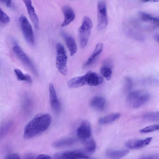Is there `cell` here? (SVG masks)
Segmentation results:
<instances>
[{
	"label": "cell",
	"instance_id": "cell-21",
	"mask_svg": "<svg viewBox=\"0 0 159 159\" xmlns=\"http://www.w3.org/2000/svg\"><path fill=\"white\" fill-rule=\"evenodd\" d=\"M120 116V114L119 113H112L100 118L98 122L101 125L109 124L118 119Z\"/></svg>",
	"mask_w": 159,
	"mask_h": 159
},
{
	"label": "cell",
	"instance_id": "cell-2",
	"mask_svg": "<svg viewBox=\"0 0 159 159\" xmlns=\"http://www.w3.org/2000/svg\"><path fill=\"white\" fill-rule=\"evenodd\" d=\"M57 56L56 65L60 73L66 75L67 73V56L64 46L59 43L56 46Z\"/></svg>",
	"mask_w": 159,
	"mask_h": 159
},
{
	"label": "cell",
	"instance_id": "cell-25",
	"mask_svg": "<svg viewBox=\"0 0 159 159\" xmlns=\"http://www.w3.org/2000/svg\"><path fill=\"white\" fill-rule=\"evenodd\" d=\"M86 151L89 153H93L96 148V143L94 140L90 138L84 143Z\"/></svg>",
	"mask_w": 159,
	"mask_h": 159
},
{
	"label": "cell",
	"instance_id": "cell-14",
	"mask_svg": "<svg viewBox=\"0 0 159 159\" xmlns=\"http://www.w3.org/2000/svg\"><path fill=\"white\" fill-rule=\"evenodd\" d=\"M62 11L64 16V19L61 26L65 27L73 21L75 18V14L72 9L68 5L63 6Z\"/></svg>",
	"mask_w": 159,
	"mask_h": 159
},
{
	"label": "cell",
	"instance_id": "cell-11",
	"mask_svg": "<svg viewBox=\"0 0 159 159\" xmlns=\"http://www.w3.org/2000/svg\"><path fill=\"white\" fill-rule=\"evenodd\" d=\"M49 98L51 107L56 112H59L60 105L58 100L55 89L53 84H50L49 86Z\"/></svg>",
	"mask_w": 159,
	"mask_h": 159
},
{
	"label": "cell",
	"instance_id": "cell-35",
	"mask_svg": "<svg viewBox=\"0 0 159 159\" xmlns=\"http://www.w3.org/2000/svg\"><path fill=\"white\" fill-rule=\"evenodd\" d=\"M154 38L156 41L158 42H159V35L158 34H156L155 35Z\"/></svg>",
	"mask_w": 159,
	"mask_h": 159
},
{
	"label": "cell",
	"instance_id": "cell-29",
	"mask_svg": "<svg viewBox=\"0 0 159 159\" xmlns=\"http://www.w3.org/2000/svg\"><path fill=\"white\" fill-rule=\"evenodd\" d=\"M20 156L16 153H12L7 155L5 158V159H20Z\"/></svg>",
	"mask_w": 159,
	"mask_h": 159
},
{
	"label": "cell",
	"instance_id": "cell-3",
	"mask_svg": "<svg viewBox=\"0 0 159 159\" xmlns=\"http://www.w3.org/2000/svg\"><path fill=\"white\" fill-rule=\"evenodd\" d=\"M150 98L149 94L146 91L136 90L130 93L127 97V101L134 108H139L148 102Z\"/></svg>",
	"mask_w": 159,
	"mask_h": 159
},
{
	"label": "cell",
	"instance_id": "cell-27",
	"mask_svg": "<svg viewBox=\"0 0 159 159\" xmlns=\"http://www.w3.org/2000/svg\"><path fill=\"white\" fill-rule=\"evenodd\" d=\"M159 129V125H155L147 126L140 130V132L146 133L158 130Z\"/></svg>",
	"mask_w": 159,
	"mask_h": 159
},
{
	"label": "cell",
	"instance_id": "cell-33",
	"mask_svg": "<svg viewBox=\"0 0 159 159\" xmlns=\"http://www.w3.org/2000/svg\"><path fill=\"white\" fill-rule=\"evenodd\" d=\"M142 2H159V0H141Z\"/></svg>",
	"mask_w": 159,
	"mask_h": 159
},
{
	"label": "cell",
	"instance_id": "cell-7",
	"mask_svg": "<svg viewBox=\"0 0 159 159\" xmlns=\"http://www.w3.org/2000/svg\"><path fill=\"white\" fill-rule=\"evenodd\" d=\"M13 50L19 59L29 68L35 75H37L38 73L37 70L33 63L20 47L15 45L13 47Z\"/></svg>",
	"mask_w": 159,
	"mask_h": 159
},
{
	"label": "cell",
	"instance_id": "cell-6",
	"mask_svg": "<svg viewBox=\"0 0 159 159\" xmlns=\"http://www.w3.org/2000/svg\"><path fill=\"white\" fill-rule=\"evenodd\" d=\"M97 27L99 30H102L107 26L108 18L106 4L102 1L97 3Z\"/></svg>",
	"mask_w": 159,
	"mask_h": 159
},
{
	"label": "cell",
	"instance_id": "cell-26",
	"mask_svg": "<svg viewBox=\"0 0 159 159\" xmlns=\"http://www.w3.org/2000/svg\"><path fill=\"white\" fill-rule=\"evenodd\" d=\"M144 120L152 121H157L159 120V114L158 111L152 112L145 114L143 116Z\"/></svg>",
	"mask_w": 159,
	"mask_h": 159
},
{
	"label": "cell",
	"instance_id": "cell-30",
	"mask_svg": "<svg viewBox=\"0 0 159 159\" xmlns=\"http://www.w3.org/2000/svg\"><path fill=\"white\" fill-rule=\"evenodd\" d=\"M126 86L128 89L131 88L132 83L131 79L129 77H126L125 79Z\"/></svg>",
	"mask_w": 159,
	"mask_h": 159
},
{
	"label": "cell",
	"instance_id": "cell-28",
	"mask_svg": "<svg viewBox=\"0 0 159 159\" xmlns=\"http://www.w3.org/2000/svg\"><path fill=\"white\" fill-rule=\"evenodd\" d=\"M10 21V18L0 8V23L6 24Z\"/></svg>",
	"mask_w": 159,
	"mask_h": 159
},
{
	"label": "cell",
	"instance_id": "cell-12",
	"mask_svg": "<svg viewBox=\"0 0 159 159\" xmlns=\"http://www.w3.org/2000/svg\"><path fill=\"white\" fill-rule=\"evenodd\" d=\"M25 4L30 17L35 28L37 29L39 25V19L36 15L34 7L32 5L31 0H22Z\"/></svg>",
	"mask_w": 159,
	"mask_h": 159
},
{
	"label": "cell",
	"instance_id": "cell-36",
	"mask_svg": "<svg viewBox=\"0 0 159 159\" xmlns=\"http://www.w3.org/2000/svg\"><path fill=\"white\" fill-rule=\"evenodd\" d=\"M7 0H0V2L2 3H6L7 2Z\"/></svg>",
	"mask_w": 159,
	"mask_h": 159
},
{
	"label": "cell",
	"instance_id": "cell-22",
	"mask_svg": "<svg viewBox=\"0 0 159 159\" xmlns=\"http://www.w3.org/2000/svg\"><path fill=\"white\" fill-rule=\"evenodd\" d=\"M75 141V140L73 138H67L54 142L52 143V145L56 148L63 147L72 145Z\"/></svg>",
	"mask_w": 159,
	"mask_h": 159
},
{
	"label": "cell",
	"instance_id": "cell-1",
	"mask_svg": "<svg viewBox=\"0 0 159 159\" xmlns=\"http://www.w3.org/2000/svg\"><path fill=\"white\" fill-rule=\"evenodd\" d=\"M51 122L49 114L40 113L36 115L25 126L23 137L25 139H30L45 131Z\"/></svg>",
	"mask_w": 159,
	"mask_h": 159
},
{
	"label": "cell",
	"instance_id": "cell-34",
	"mask_svg": "<svg viewBox=\"0 0 159 159\" xmlns=\"http://www.w3.org/2000/svg\"><path fill=\"white\" fill-rule=\"evenodd\" d=\"M11 0H7L6 5L7 7H10L11 6Z\"/></svg>",
	"mask_w": 159,
	"mask_h": 159
},
{
	"label": "cell",
	"instance_id": "cell-16",
	"mask_svg": "<svg viewBox=\"0 0 159 159\" xmlns=\"http://www.w3.org/2000/svg\"><path fill=\"white\" fill-rule=\"evenodd\" d=\"M86 84V81L85 75L72 78L67 83L68 87L70 88H77Z\"/></svg>",
	"mask_w": 159,
	"mask_h": 159
},
{
	"label": "cell",
	"instance_id": "cell-10",
	"mask_svg": "<svg viewBox=\"0 0 159 159\" xmlns=\"http://www.w3.org/2000/svg\"><path fill=\"white\" fill-rule=\"evenodd\" d=\"M152 139L151 137L144 139H133L127 141L125 144L126 147L131 149L142 148L150 143Z\"/></svg>",
	"mask_w": 159,
	"mask_h": 159
},
{
	"label": "cell",
	"instance_id": "cell-32",
	"mask_svg": "<svg viewBox=\"0 0 159 159\" xmlns=\"http://www.w3.org/2000/svg\"><path fill=\"white\" fill-rule=\"evenodd\" d=\"M156 157V156H155V155H149V156H144L143 157H141V158L142 159H154L155 158V157Z\"/></svg>",
	"mask_w": 159,
	"mask_h": 159
},
{
	"label": "cell",
	"instance_id": "cell-19",
	"mask_svg": "<svg viewBox=\"0 0 159 159\" xmlns=\"http://www.w3.org/2000/svg\"><path fill=\"white\" fill-rule=\"evenodd\" d=\"M106 104V100L102 97L96 96L92 98L90 101V105L93 108L99 111L104 109Z\"/></svg>",
	"mask_w": 159,
	"mask_h": 159
},
{
	"label": "cell",
	"instance_id": "cell-18",
	"mask_svg": "<svg viewBox=\"0 0 159 159\" xmlns=\"http://www.w3.org/2000/svg\"><path fill=\"white\" fill-rule=\"evenodd\" d=\"M103 47L102 43H98L91 55L84 64V66H87L92 64L96 60L102 51Z\"/></svg>",
	"mask_w": 159,
	"mask_h": 159
},
{
	"label": "cell",
	"instance_id": "cell-15",
	"mask_svg": "<svg viewBox=\"0 0 159 159\" xmlns=\"http://www.w3.org/2000/svg\"><path fill=\"white\" fill-rule=\"evenodd\" d=\"M62 35L69 49L70 55L73 56L77 50V46L75 39L70 35L65 33L62 32Z\"/></svg>",
	"mask_w": 159,
	"mask_h": 159
},
{
	"label": "cell",
	"instance_id": "cell-20",
	"mask_svg": "<svg viewBox=\"0 0 159 159\" xmlns=\"http://www.w3.org/2000/svg\"><path fill=\"white\" fill-rule=\"evenodd\" d=\"M129 152L128 150L109 149L106 151V154L107 157L110 158L119 159L127 155Z\"/></svg>",
	"mask_w": 159,
	"mask_h": 159
},
{
	"label": "cell",
	"instance_id": "cell-8",
	"mask_svg": "<svg viewBox=\"0 0 159 159\" xmlns=\"http://www.w3.org/2000/svg\"><path fill=\"white\" fill-rule=\"evenodd\" d=\"M91 128L89 123L86 120L82 122L77 130L78 138L84 143L91 138Z\"/></svg>",
	"mask_w": 159,
	"mask_h": 159
},
{
	"label": "cell",
	"instance_id": "cell-17",
	"mask_svg": "<svg viewBox=\"0 0 159 159\" xmlns=\"http://www.w3.org/2000/svg\"><path fill=\"white\" fill-rule=\"evenodd\" d=\"M112 62L110 59L104 61L103 65L100 69V72L102 75L108 80H110L111 77Z\"/></svg>",
	"mask_w": 159,
	"mask_h": 159
},
{
	"label": "cell",
	"instance_id": "cell-24",
	"mask_svg": "<svg viewBox=\"0 0 159 159\" xmlns=\"http://www.w3.org/2000/svg\"><path fill=\"white\" fill-rule=\"evenodd\" d=\"M14 71L18 80L26 81L29 83L32 82L31 78L29 75L24 74L21 70L17 69H15Z\"/></svg>",
	"mask_w": 159,
	"mask_h": 159
},
{
	"label": "cell",
	"instance_id": "cell-9",
	"mask_svg": "<svg viewBox=\"0 0 159 159\" xmlns=\"http://www.w3.org/2000/svg\"><path fill=\"white\" fill-rule=\"evenodd\" d=\"M56 159H78L89 158L88 156L84 152L79 151H68L55 154Z\"/></svg>",
	"mask_w": 159,
	"mask_h": 159
},
{
	"label": "cell",
	"instance_id": "cell-31",
	"mask_svg": "<svg viewBox=\"0 0 159 159\" xmlns=\"http://www.w3.org/2000/svg\"><path fill=\"white\" fill-rule=\"evenodd\" d=\"M37 159H51V158L49 156L44 154H42L39 155L36 158Z\"/></svg>",
	"mask_w": 159,
	"mask_h": 159
},
{
	"label": "cell",
	"instance_id": "cell-23",
	"mask_svg": "<svg viewBox=\"0 0 159 159\" xmlns=\"http://www.w3.org/2000/svg\"><path fill=\"white\" fill-rule=\"evenodd\" d=\"M139 14L141 18L143 21L158 25V18L153 16L148 13L141 11L139 12Z\"/></svg>",
	"mask_w": 159,
	"mask_h": 159
},
{
	"label": "cell",
	"instance_id": "cell-5",
	"mask_svg": "<svg viewBox=\"0 0 159 159\" xmlns=\"http://www.w3.org/2000/svg\"><path fill=\"white\" fill-rule=\"evenodd\" d=\"M19 22L24 36L28 43L33 45L34 43V37L33 29L27 18L22 15Z\"/></svg>",
	"mask_w": 159,
	"mask_h": 159
},
{
	"label": "cell",
	"instance_id": "cell-4",
	"mask_svg": "<svg viewBox=\"0 0 159 159\" xmlns=\"http://www.w3.org/2000/svg\"><path fill=\"white\" fill-rule=\"evenodd\" d=\"M92 26L91 19L87 16L84 17L79 29L80 45L82 48H84L87 43Z\"/></svg>",
	"mask_w": 159,
	"mask_h": 159
},
{
	"label": "cell",
	"instance_id": "cell-13",
	"mask_svg": "<svg viewBox=\"0 0 159 159\" xmlns=\"http://www.w3.org/2000/svg\"><path fill=\"white\" fill-rule=\"evenodd\" d=\"M86 84L91 86H96L101 84L103 81L102 78L97 73L89 71L85 74Z\"/></svg>",
	"mask_w": 159,
	"mask_h": 159
}]
</instances>
